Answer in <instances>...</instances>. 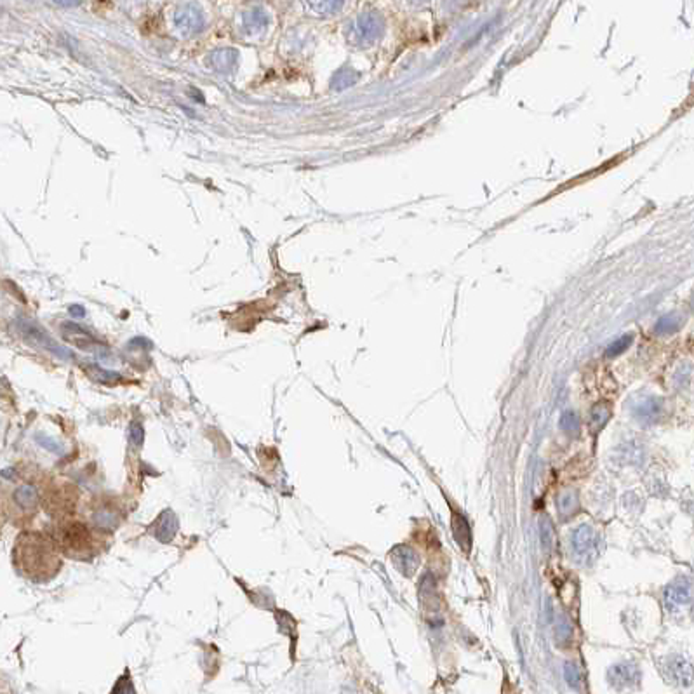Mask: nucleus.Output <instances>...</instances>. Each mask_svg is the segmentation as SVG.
I'll return each instance as SVG.
<instances>
[{"label": "nucleus", "instance_id": "1", "mask_svg": "<svg viewBox=\"0 0 694 694\" xmlns=\"http://www.w3.org/2000/svg\"><path fill=\"white\" fill-rule=\"evenodd\" d=\"M13 562L21 576L35 583H46L61 569V555L54 538L39 531H23L16 538Z\"/></svg>", "mask_w": 694, "mask_h": 694}, {"label": "nucleus", "instance_id": "2", "mask_svg": "<svg viewBox=\"0 0 694 694\" xmlns=\"http://www.w3.org/2000/svg\"><path fill=\"white\" fill-rule=\"evenodd\" d=\"M54 539L58 543L59 550L73 558L95 557L101 545V542L97 539V534L92 532L91 527L77 522L65 524V526L59 529L58 538Z\"/></svg>", "mask_w": 694, "mask_h": 694}, {"label": "nucleus", "instance_id": "3", "mask_svg": "<svg viewBox=\"0 0 694 694\" xmlns=\"http://www.w3.org/2000/svg\"><path fill=\"white\" fill-rule=\"evenodd\" d=\"M575 554L583 566H590L599 557V536L595 529L583 524L575 534Z\"/></svg>", "mask_w": 694, "mask_h": 694}, {"label": "nucleus", "instance_id": "4", "mask_svg": "<svg viewBox=\"0 0 694 694\" xmlns=\"http://www.w3.org/2000/svg\"><path fill=\"white\" fill-rule=\"evenodd\" d=\"M607 678H609V684L613 688L620 689V691L632 689L640 682V670L633 663H620V665H614L609 670Z\"/></svg>", "mask_w": 694, "mask_h": 694}, {"label": "nucleus", "instance_id": "5", "mask_svg": "<svg viewBox=\"0 0 694 694\" xmlns=\"http://www.w3.org/2000/svg\"><path fill=\"white\" fill-rule=\"evenodd\" d=\"M11 501L16 506L20 515H32L39 508V493H37V489L32 484L23 482L14 489Z\"/></svg>", "mask_w": 694, "mask_h": 694}, {"label": "nucleus", "instance_id": "6", "mask_svg": "<svg viewBox=\"0 0 694 694\" xmlns=\"http://www.w3.org/2000/svg\"><path fill=\"white\" fill-rule=\"evenodd\" d=\"M693 600V587L691 581H678L670 585L665 590V606L670 611H681L684 607L691 606Z\"/></svg>", "mask_w": 694, "mask_h": 694}, {"label": "nucleus", "instance_id": "7", "mask_svg": "<svg viewBox=\"0 0 694 694\" xmlns=\"http://www.w3.org/2000/svg\"><path fill=\"white\" fill-rule=\"evenodd\" d=\"M390 557H392L393 566H395L402 575L412 576L416 571H418L419 557L416 555V551L409 549V546L406 545L393 546L392 551H390Z\"/></svg>", "mask_w": 694, "mask_h": 694}, {"label": "nucleus", "instance_id": "8", "mask_svg": "<svg viewBox=\"0 0 694 694\" xmlns=\"http://www.w3.org/2000/svg\"><path fill=\"white\" fill-rule=\"evenodd\" d=\"M669 674L671 681L677 682L678 686L689 688V686L693 684V666L691 663H689L686 658H682V656H674V658H670Z\"/></svg>", "mask_w": 694, "mask_h": 694}, {"label": "nucleus", "instance_id": "9", "mask_svg": "<svg viewBox=\"0 0 694 694\" xmlns=\"http://www.w3.org/2000/svg\"><path fill=\"white\" fill-rule=\"evenodd\" d=\"M451 527H453V536H455V542L457 543V546H461V550L467 551L468 554V551H470V549H472L470 524L467 522V519H465L461 513H455V515H453Z\"/></svg>", "mask_w": 694, "mask_h": 694}, {"label": "nucleus", "instance_id": "10", "mask_svg": "<svg viewBox=\"0 0 694 694\" xmlns=\"http://www.w3.org/2000/svg\"><path fill=\"white\" fill-rule=\"evenodd\" d=\"M633 414L639 421L642 423H654L662 416V406L656 400L649 399L646 402H640L639 406L633 407Z\"/></svg>", "mask_w": 694, "mask_h": 694}, {"label": "nucleus", "instance_id": "11", "mask_svg": "<svg viewBox=\"0 0 694 694\" xmlns=\"http://www.w3.org/2000/svg\"><path fill=\"white\" fill-rule=\"evenodd\" d=\"M539 539H542V549L550 554L551 549L555 545V532H554V524L546 515H543L539 519Z\"/></svg>", "mask_w": 694, "mask_h": 694}, {"label": "nucleus", "instance_id": "12", "mask_svg": "<svg viewBox=\"0 0 694 694\" xmlns=\"http://www.w3.org/2000/svg\"><path fill=\"white\" fill-rule=\"evenodd\" d=\"M558 512H561L562 517H569L573 513H576V510L580 508V500H578V494L575 491H566L558 496L557 501Z\"/></svg>", "mask_w": 694, "mask_h": 694}, {"label": "nucleus", "instance_id": "13", "mask_svg": "<svg viewBox=\"0 0 694 694\" xmlns=\"http://www.w3.org/2000/svg\"><path fill=\"white\" fill-rule=\"evenodd\" d=\"M571 637H573L571 623L568 621V618L566 616H561L557 621V626H555V639L558 640L561 646H566V644H569Z\"/></svg>", "mask_w": 694, "mask_h": 694}, {"label": "nucleus", "instance_id": "14", "mask_svg": "<svg viewBox=\"0 0 694 694\" xmlns=\"http://www.w3.org/2000/svg\"><path fill=\"white\" fill-rule=\"evenodd\" d=\"M609 416H611L609 407H606V406H595L594 411H592V416H590L592 430H594L595 433L602 430L604 425H606V423H607V419H609Z\"/></svg>", "mask_w": 694, "mask_h": 694}, {"label": "nucleus", "instance_id": "15", "mask_svg": "<svg viewBox=\"0 0 694 694\" xmlns=\"http://www.w3.org/2000/svg\"><path fill=\"white\" fill-rule=\"evenodd\" d=\"M561 429L569 435H576L580 431V419L575 412L566 411L561 418Z\"/></svg>", "mask_w": 694, "mask_h": 694}, {"label": "nucleus", "instance_id": "16", "mask_svg": "<svg viewBox=\"0 0 694 694\" xmlns=\"http://www.w3.org/2000/svg\"><path fill=\"white\" fill-rule=\"evenodd\" d=\"M564 677H566V682H568L573 689L581 688V671L575 663H566Z\"/></svg>", "mask_w": 694, "mask_h": 694}, {"label": "nucleus", "instance_id": "17", "mask_svg": "<svg viewBox=\"0 0 694 694\" xmlns=\"http://www.w3.org/2000/svg\"><path fill=\"white\" fill-rule=\"evenodd\" d=\"M112 694H136L134 693V686H133V681H131L129 674H126L124 677L119 678V682L115 684Z\"/></svg>", "mask_w": 694, "mask_h": 694}, {"label": "nucleus", "instance_id": "18", "mask_svg": "<svg viewBox=\"0 0 694 694\" xmlns=\"http://www.w3.org/2000/svg\"><path fill=\"white\" fill-rule=\"evenodd\" d=\"M628 343H630V337H623L621 341H618L616 345H613V347H611L609 350H607V355H609V357H613V355L621 354V352L625 350L626 347H628Z\"/></svg>", "mask_w": 694, "mask_h": 694}, {"label": "nucleus", "instance_id": "19", "mask_svg": "<svg viewBox=\"0 0 694 694\" xmlns=\"http://www.w3.org/2000/svg\"><path fill=\"white\" fill-rule=\"evenodd\" d=\"M174 527H176V522H174V519H172V520H169V529H171V531H172V532H174ZM169 536H171V538H172V534H171V532H169ZM157 538H159V539H160V542H167V536H166V531H164V532H160V534H159V536H157Z\"/></svg>", "mask_w": 694, "mask_h": 694}]
</instances>
